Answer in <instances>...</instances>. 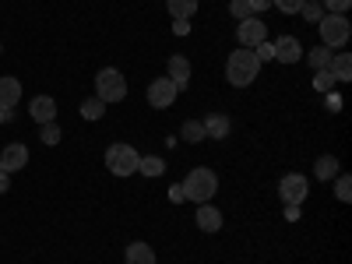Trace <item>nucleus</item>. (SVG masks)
<instances>
[{
    "mask_svg": "<svg viewBox=\"0 0 352 264\" xmlns=\"http://www.w3.org/2000/svg\"><path fill=\"white\" fill-rule=\"evenodd\" d=\"M184 197L187 201H194V204H208L215 194H219V176H215V169H208V166H194L187 176H184Z\"/></svg>",
    "mask_w": 352,
    "mask_h": 264,
    "instance_id": "obj_1",
    "label": "nucleus"
},
{
    "mask_svg": "<svg viewBox=\"0 0 352 264\" xmlns=\"http://www.w3.org/2000/svg\"><path fill=\"white\" fill-rule=\"evenodd\" d=\"M257 74H261V60L254 56V50L240 46V50L229 53V60H226V78H229V85L247 88V85L257 81Z\"/></svg>",
    "mask_w": 352,
    "mask_h": 264,
    "instance_id": "obj_2",
    "label": "nucleus"
},
{
    "mask_svg": "<svg viewBox=\"0 0 352 264\" xmlns=\"http://www.w3.org/2000/svg\"><path fill=\"white\" fill-rule=\"evenodd\" d=\"M138 162H141V152L127 141H113L106 148V169L113 176H134L138 173Z\"/></svg>",
    "mask_w": 352,
    "mask_h": 264,
    "instance_id": "obj_3",
    "label": "nucleus"
},
{
    "mask_svg": "<svg viewBox=\"0 0 352 264\" xmlns=\"http://www.w3.org/2000/svg\"><path fill=\"white\" fill-rule=\"evenodd\" d=\"M317 32H320V46H328L335 53V50H342L352 39V25H349L345 14H324L317 21Z\"/></svg>",
    "mask_w": 352,
    "mask_h": 264,
    "instance_id": "obj_4",
    "label": "nucleus"
},
{
    "mask_svg": "<svg viewBox=\"0 0 352 264\" xmlns=\"http://www.w3.org/2000/svg\"><path fill=\"white\" fill-rule=\"evenodd\" d=\"M96 99H102L106 106L124 102L127 99V78L116 71V67H102L96 74Z\"/></svg>",
    "mask_w": 352,
    "mask_h": 264,
    "instance_id": "obj_5",
    "label": "nucleus"
},
{
    "mask_svg": "<svg viewBox=\"0 0 352 264\" xmlns=\"http://www.w3.org/2000/svg\"><path fill=\"white\" fill-rule=\"evenodd\" d=\"M307 194H310V180H307L303 173H285L282 180H278V197H282V204H300V208H303Z\"/></svg>",
    "mask_w": 352,
    "mask_h": 264,
    "instance_id": "obj_6",
    "label": "nucleus"
},
{
    "mask_svg": "<svg viewBox=\"0 0 352 264\" xmlns=\"http://www.w3.org/2000/svg\"><path fill=\"white\" fill-rule=\"evenodd\" d=\"M236 39H240V46L254 50L257 43H264V39H268V25H264L257 14H250V18H243V21L236 25Z\"/></svg>",
    "mask_w": 352,
    "mask_h": 264,
    "instance_id": "obj_7",
    "label": "nucleus"
},
{
    "mask_svg": "<svg viewBox=\"0 0 352 264\" xmlns=\"http://www.w3.org/2000/svg\"><path fill=\"white\" fill-rule=\"evenodd\" d=\"M176 85L169 81V78H155L152 85H148V106L152 109H169L173 102H176Z\"/></svg>",
    "mask_w": 352,
    "mask_h": 264,
    "instance_id": "obj_8",
    "label": "nucleus"
},
{
    "mask_svg": "<svg viewBox=\"0 0 352 264\" xmlns=\"http://www.w3.org/2000/svg\"><path fill=\"white\" fill-rule=\"evenodd\" d=\"M166 78L176 85V92H187V88H190V60H187L184 53H173V56H169Z\"/></svg>",
    "mask_w": 352,
    "mask_h": 264,
    "instance_id": "obj_9",
    "label": "nucleus"
},
{
    "mask_svg": "<svg viewBox=\"0 0 352 264\" xmlns=\"http://www.w3.org/2000/svg\"><path fill=\"white\" fill-rule=\"evenodd\" d=\"M272 50H275V60L278 64H300L303 60V43L296 36H278L272 43Z\"/></svg>",
    "mask_w": 352,
    "mask_h": 264,
    "instance_id": "obj_10",
    "label": "nucleus"
},
{
    "mask_svg": "<svg viewBox=\"0 0 352 264\" xmlns=\"http://www.w3.org/2000/svg\"><path fill=\"white\" fill-rule=\"evenodd\" d=\"M28 166V148L21 141H14V144H8L4 152H0V169L4 173H18V169H25Z\"/></svg>",
    "mask_w": 352,
    "mask_h": 264,
    "instance_id": "obj_11",
    "label": "nucleus"
},
{
    "mask_svg": "<svg viewBox=\"0 0 352 264\" xmlns=\"http://www.w3.org/2000/svg\"><path fill=\"white\" fill-rule=\"evenodd\" d=\"M28 116L43 127V124H53L56 120V102H53V96H36L32 102H28Z\"/></svg>",
    "mask_w": 352,
    "mask_h": 264,
    "instance_id": "obj_12",
    "label": "nucleus"
},
{
    "mask_svg": "<svg viewBox=\"0 0 352 264\" xmlns=\"http://www.w3.org/2000/svg\"><path fill=\"white\" fill-rule=\"evenodd\" d=\"M204 138H212V141H226L229 131H232V120L226 113H212V116H204Z\"/></svg>",
    "mask_w": 352,
    "mask_h": 264,
    "instance_id": "obj_13",
    "label": "nucleus"
},
{
    "mask_svg": "<svg viewBox=\"0 0 352 264\" xmlns=\"http://www.w3.org/2000/svg\"><path fill=\"white\" fill-rule=\"evenodd\" d=\"M194 219H197V229H201V232H219V229H222V212L215 208L212 201H208V204H197V215H194Z\"/></svg>",
    "mask_w": 352,
    "mask_h": 264,
    "instance_id": "obj_14",
    "label": "nucleus"
},
{
    "mask_svg": "<svg viewBox=\"0 0 352 264\" xmlns=\"http://www.w3.org/2000/svg\"><path fill=\"white\" fill-rule=\"evenodd\" d=\"M124 261L127 264H159V257H155V250L144 243V240H134V243H127V250H124Z\"/></svg>",
    "mask_w": 352,
    "mask_h": 264,
    "instance_id": "obj_15",
    "label": "nucleus"
},
{
    "mask_svg": "<svg viewBox=\"0 0 352 264\" xmlns=\"http://www.w3.org/2000/svg\"><path fill=\"white\" fill-rule=\"evenodd\" d=\"M21 102V81L18 78H0V109H14Z\"/></svg>",
    "mask_w": 352,
    "mask_h": 264,
    "instance_id": "obj_16",
    "label": "nucleus"
},
{
    "mask_svg": "<svg viewBox=\"0 0 352 264\" xmlns=\"http://www.w3.org/2000/svg\"><path fill=\"white\" fill-rule=\"evenodd\" d=\"M338 173H342V162H338L335 155H320V159L314 162V176H317V180H324V184H331Z\"/></svg>",
    "mask_w": 352,
    "mask_h": 264,
    "instance_id": "obj_17",
    "label": "nucleus"
},
{
    "mask_svg": "<svg viewBox=\"0 0 352 264\" xmlns=\"http://www.w3.org/2000/svg\"><path fill=\"white\" fill-rule=\"evenodd\" d=\"M328 74H331L335 81H349V78H352V56H349V53H335L331 64H328Z\"/></svg>",
    "mask_w": 352,
    "mask_h": 264,
    "instance_id": "obj_18",
    "label": "nucleus"
},
{
    "mask_svg": "<svg viewBox=\"0 0 352 264\" xmlns=\"http://www.w3.org/2000/svg\"><path fill=\"white\" fill-rule=\"evenodd\" d=\"M166 11L176 18V21H190L197 14V0H166Z\"/></svg>",
    "mask_w": 352,
    "mask_h": 264,
    "instance_id": "obj_19",
    "label": "nucleus"
},
{
    "mask_svg": "<svg viewBox=\"0 0 352 264\" xmlns=\"http://www.w3.org/2000/svg\"><path fill=\"white\" fill-rule=\"evenodd\" d=\"M331 56H335V53H331L328 46H314V50L307 53V64H310L314 71H328V64H331Z\"/></svg>",
    "mask_w": 352,
    "mask_h": 264,
    "instance_id": "obj_20",
    "label": "nucleus"
},
{
    "mask_svg": "<svg viewBox=\"0 0 352 264\" xmlns=\"http://www.w3.org/2000/svg\"><path fill=\"white\" fill-rule=\"evenodd\" d=\"M81 116H85V120H102V116H106V102L102 99H85L81 102Z\"/></svg>",
    "mask_w": 352,
    "mask_h": 264,
    "instance_id": "obj_21",
    "label": "nucleus"
},
{
    "mask_svg": "<svg viewBox=\"0 0 352 264\" xmlns=\"http://www.w3.org/2000/svg\"><path fill=\"white\" fill-rule=\"evenodd\" d=\"M162 169H166V162L159 155H141V162H138V173H144V176H162Z\"/></svg>",
    "mask_w": 352,
    "mask_h": 264,
    "instance_id": "obj_22",
    "label": "nucleus"
},
{
    "mask_svg": "<svg viewBox=\"0 0 352 264\" xmlns=\"http://www.w3.org/2000/svg\"><path fill=\"white\" fill-rule=\"evenodd\" d=\"M180 138H184V141H190V144L204 141V124H201V120H184V127H180Z\"/></svg>",
    "mask_w": 352,
    "mask_h": 264,
    "instance_id": "obj_23",
    "label": "nucleus"
},
{
    "mask_svg": "<svg viewBox=\"0 0 352 264\" xmlns=\"http://www.w3.org/2000/svg\"><path fill=\"white\" fill-rule=\"evenodd\" d=\"M335 197L345 204V201H352V176L349 173H338L335 176Z\"/></svg>",
    "mask_w": 352,
    "mask_h": 264,
    "instance_id": "obj_24",
    "label": "nucleus"
},
{
    "mask_svg": "<svg viewBox=\"0 0 352 264\" xmlns=\"http://www.w3.org/2000/svg\"><path fill=\"white\" fill-rule=\"evenodd\" d=\"M60 138H64V131H60V124H43V131H39V141L43 144H60Z\"/></svg>",
    "mask_w": 352,
    "mask_h": 264,
    "instance_id": "obj_25",
    "label": "nucleus"
},
{
    "mask_svg": "<svg viewBox=\"0 0 352 264\" xmlns=\"http://www.w3.org/2000/svg\"><path fill=\"white\" fill-rule=\"evenodd\" d=\"M300 14L307 18V21H320V18H324V8H320V0H303V8H300Z\"/></svg>",
    "mask_w": 352,
    "mask_h": 264,
    "instance_id": "obj_26",
    "label": "nucleus"
},
{
    "mask_svg": "<svg viewBox=\"0 0 352 264\" xmlns=\"http://www.w3.org/2000/svg\"><path fill=\"white\" fill-rule=\"evenodd\" d=\"M229 14L236 18V21L250 18V0H229Z\"/></svg>",
    "mask_w": 352,
    "mask_h": 264,
    "instance_id": "obj_27",
    "label": "nucleus"
},
{
    "mask_svg": "<svg viewBox=\"0 0 352 264\" xmlns=\"http://www.w3.org/2000/svg\"><path fill=\"white\" fill-rule=\"evenodd\" d=\"M320 8H324V14H345L352 8V0H320Z\"/></svg>",
    "mask_w": 352,
    "mask_h": 264,
    "instance_id": "obj_28",
    "label": "nucleus"
},
{
    "mask_svg": "<svg viewBox=\"0 0 352 264\" xmlns=\"http://www.w3.org/2000/svg\"><path fill=\"white\" fill-rule=\"evenodd\" d=\"M272 8H278L282 14H300L303 0H272Z\"/></svg>",
    "mask_w": 352,
    "mask_h": 264,
    "instance_id": "obj_29",
    "label": "nucleus"
},
{
    "mask_svg": "<svg viewBox=\"0 0 352 264\" xmlns=\"http://www.w3.org/2000/svg\"><path fill=\"white\" fill-rule=\"evenodd\" d=\"M254 56L264 64V60H275V50H272V39H264V43H257L254 46Z\"/></svg>",
    "mask_w": 352,
    "mask_h": 264,
    "instance_id": "obj_30",
    "label": "nucleus"
},
{
    "mask_svg": "<svg viewBox=\"0 0 352 264\" xmlns=\"http://www.w3.org/2000/svg\"><path fill=\"white\" fill-rule=\"evenodd\" d=\"M314 85L320 88V92H331V85H335V78H331L328 71H314Z\"/></svg>",
    "mask_w": 352,
    "mask_h": 264,
    "instance_id": "obj_31",
    "label": "nucleus"
},
{
    "mask_svg": "<svg viewBox=\"0 0 352 264\" xmlns=\"http://www.w3.org/2000/svg\"><path fill=\"white\" fill-rule=\"evenodd\" d=\"M272 8V0H250V14H264Z\"/></svg>",
    "mask_w": 352,
    "mask_h": 264,
    "instance_id": "obj_32",
    "label": "nucleus"
},
{
    "mask_svg": "<svg viewBox=\"0 0 352 264\" xmlns=\"http://www.w3.org/2000/svg\"><path fill=\"white\" fill-rule=\"evenodd\" d=\"M300 219V204H285V222H296Z\"/></svg>",
    "mask_w": 352,
    "mask_h": 264,
    "instance_id": "obj_33",
    "label": "nucleus"
},
{
    "mask_svg": "<svg viewBox=\"0 0 352 264\" xmlns=\"http://www.w3.org/2000/svg\"><path fill=\"white\" fill-rule=\"evenodd\" d=\"M8 190H11V173L0 169V194H8Z\"/></svg>",
    "mask_w": 352,
    "mask_h": 264,
    "instance_id": "obj_34",
    "label": "nucleus"
},
{
    "mask_svg": "<svg viewBox=\"0 0 352 264\" xmlns=\"http://www.w3.org/2000/svg\"><path fill=\"white\" fill-rule=\"evenodd\" d=\"M328 109H342V99L338 96H328Z\"/></svg>",
    "mask_w": 352,
    "mask_h": 264,
    "instance_id": "obj_35",
    "label": "nucleus"
},
{
    "mask_svg": "<svg viewBox=\"0 0 352 264\" xmlns=\"http://www.w3.org/2000/svg\"><path fill=\"white\" fill-rule=\"evenodd\" d=\"M11 120V109H0V124H8Z\"/></svg>",
    "mask_w": 352,
    "mask_h": 264,
    "instance_id": "obj_36",
    "label": "nucleus"
},
{
    "mask_svg": "<svg viewBox=\"0 0 352 264\" xmlns=\"http://www.w3.org/2000/svg\"><path fill=\"white\" fill-rule=\"evenodd\" d=\"M0 53H4V50H0Z\"/></svg>",
    "mask_w": 352,
    "mask_h": 264,
    "instance_id": "obj_37",
    "label": "nucleus"
}]
</instances>
